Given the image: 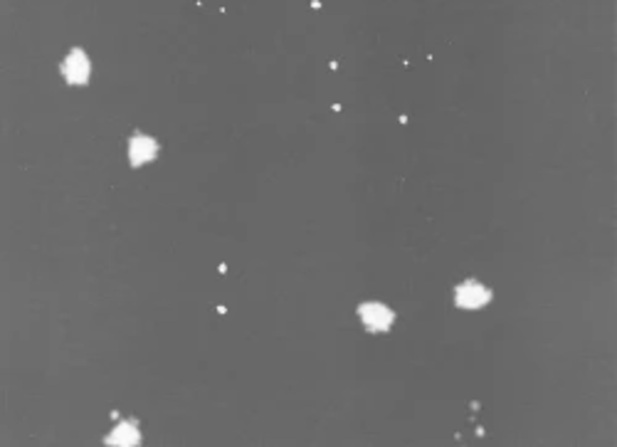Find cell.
<instances>
[{"label": "cell", "instance_id": "obj_2", "mask_svg": "<svg viewBox=\"0 0 617 447\" xmlns=\"http://www.w3.org/2000/svg\"><path fill=\"white\" fill-rule=\"evenodd\" d=\"M489 301V292L476 282H467L457 289V304L464 306V309H476Z\"/></svg>", "mask_w": 617, "mask_h": 447}, {"label": "cell", "instance_id": "obj_1", "mask_svg": "<svg viewBox=\"0 0 617 447\" xmlns=\"http://www.w3.org/2000/svg\"><path fill=\"white\" fill-rule=\"evenodd\" d=\"M361 319L370 331H385L393 324V311L385 309L383 304H363Z\"/></svg>", "mask_w": 617, "mask_h": 447}, {"label": "cell", "instance_id": "obj_3", "mask_svg": "<svg viewBox=\"0 0 617 447\" xmlns=\"http://www.w3.org/2000/svg\"><path fill=\"white\" fill-rule=\"evenodd\" d=\"M65 74L70 82L79 84V82H87V74H89V62L87 57L81 55V52H72L65 62Z\"/></svg>", "mask_w": 617, "mask_h": 447}, {"label": "cell", "instance_id": "obj_4", "mask_svg": "<svg viewBox=\"0 0 617 447\" xmlns=\"http://www.w3.org/2000/svg\"><path fill=\"white\" fill-rule=\"evenodd\" d=\"M129 153H131V164L141 166L156 156V143H153L148 136H136L129 146Z\"/></svg>", "mask_w": 617, "mask_h": 447}, {"label": "cell", "instance_id": "obj_5", "mask_svg": "<svg viewBox=\"0 0 617 447\" xmlns=\"http://www.w3.org/2000/svg\"><path fill=\"white\" fill-rule=\"evenodd\" d=\"M109 442H111V445H136V442H139V430H136L131 423H124L114 435L109 437Z\"/></svg>", "mask_w": 617, "mask_h": 447}]
</instances>
